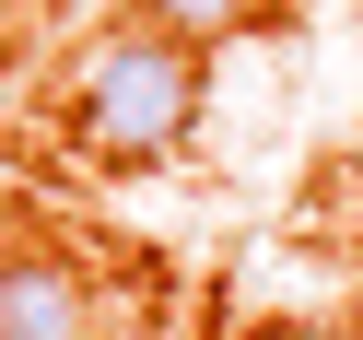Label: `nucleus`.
<instances>
[{
	"mask_svg": "<svg viewBox=\"0 0 363 340\" xmlns=\"http://www.w3.org/2000/svg\"><path fill=\"white\" fill-rule=\"evenodd\" d=\"M199 118H211V59L176 48V35L141 24V12H118V24L71 59V94H59L71 153H82V165H106V176L176 165V153L199 141Z\"/></svg>",
	"mask_w": 363,
	"mask_h": 340,
	"instance_id": "obj_1",
	"label": "nucleus"
},
{
	"mask_svg": "<svg viewBox=\"0 0 363 340\" xmlns=\"http://www.w3.org/2000/svg\"><path fill=\"white\" fill-rule=\"evenodd\" d=\"M0 340H94V282L59 246H12L0 258Z\"/></svg>",
	"mask_w": 363,
	"mask_h": 340,
	"instance_id": "obj_2",
	"label": "nucleus"
},
{
	"mask_svg": "<svg viewBox=\"0 0 363 340\" xmlns=\"http://www.w3.org/2000/svg\"><path fill=\"white\" fill-rule=\"evenodd\" d=\"M129 12H141V24H164L176 48H235V35H258V24H281V0H129Z\"/></svg>",
	"mask_w": 363,
	"mask_h": 340,
	"instance_id": "obj_3",
	"label": "nucleus"
}]
</instances>
